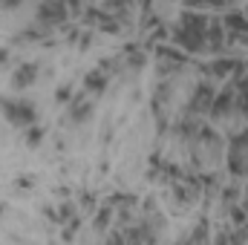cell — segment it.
I'll list each match as a JSON object with an SVG mask.
<instances>
[{"instance_id":"obj_1","label":"cell","mask_w":248,"mask_h":245,"mask_svg":"<svg viewBox=\"0 0 248 245\" xmlns=\"http://www.w3.org/2000/svg\"><path fill=\"white\" fill-rule=\"evenodd\" d=\"M173 38H176V44L185 46V49H193V52L205 49V44H208V20H205L202 15L185 12V15H182V23H179L176 32H173Z\"/></svg>"},{"instance_id":"obj_2","label":"cell","mask_w":248,"mask_h":245,"mask_svg":"<svg viewBox=\"0 0 248 245\" xmlns=\"http://www.w3.org/2000/svg\"><path fill=\"white\" fill-rule=\"evenodd\" d=\"M3 113H6L9 122L17 124V127H32V124L38 122V110H35V104L20 101V98H6V101H3Z\"/></svg>"},{"instance_id":"obj_3","label":"cell","mask_w":248,"mask_h":245,"mask_svg":"<svg viewBox=\"0 0 248 245\" xmlns=\"http://www.w3.org/2000/svg\"><path fill=\"white\" fill-rule=\"evenodd\" d=\"M237 104V95H234V84H228L222 92H217V98H214V104H211V116L214 119H222L231 107Z\"/></svg>"},{"instance_id":"obj_4","label":"cell","mask_w":248,"mask_h":245,"mask_svg":"<svg viewBox=\"0 0 248 245\" xmlns=\"http://www.w3.org/2000/svg\"><path fill=\"white\" fill-rule=\"evenodd\" d=\"M35 78H38V66L35 63H20L15 69V75H12V87L15 90H26V87L35 84Z\"/></svg>"},{"instance_id":"obj_5","label":"cell","mask_w":248,"mask_h":245,"mask_svg":"<svg viewBox=\"0 0 248 245\" xmlns=\"http://www.w3.org/2000/svg\"><path fill=\"white\" fill-rule=\"evenodd\" d=\"M66 6L61 3H41L38 6V17H41V23H61L63 17H66Z\"/></svg>"},{"instance_id":"obj_6","label":"cell","mask_w":248,"mask_h":245,"mask_svg":"<svg viewBox=\"0 0 248 245\" xmlns=\"http://www.w3.org/2000/svg\"><path fill=\"white\" fill-rule=\"evenodd\" d=\"M69 116H72V122H87V119L93 116V104L87 101V95H84V92H78V95L72 98Z\"/></svg>"},{"instance_id":"obj_7","label":"cell","mask_w":248,"mask_h":245,"mask_svg":"<svg viewBox=\"0 0 248 245\" xmlns=\"http://www.w3.org/2000/svg\"><path fill=\"white\" fill-rule=\"evenodd\" d=\"M84 87H87V92H104L107 90V75L101 69H93V72L84 75Z\"/></svg>"},{"instance_id":"obj_8","label":"cell","mask_w":248,"mask_h":245,"mask_svg":"<svg viewBox=\"0 0 248 245\" xmlns=\"http://www.w3.org/2000/svg\"><path fill=\"white\" fill-rule=\"evenodd\" d=\"M41 138H44V130H41V127H29V133H26V144L35 147V144H41Z\"/></svg>"},{"instance_id":"obj_9","label":"cell","mask_w":248,"mask_h":245,"mask_svg":"<svg viewBox=\"0 0 248 245\" xmlns=\"http://www.w3.org/2000/svg\"><path fill=\"white\" fill-rule=\"evenodd\" d=\"M55 98H58V101H72V98H75V95H72V87H69V84H63Z\"/></svg>"},{"instance_id":"obj_10","label":"cell","mask_w":248,"mask_h":245,"mask_svg":"<svg viewBox=\"0 0 248 245\" xmlns=\"http://www.w3.org/2000/svg\"><path fill=\"white\" fill-rule=\"evenodd\" d=\"M214 245H231V243H228V237H225V234H219V237H217V243H214Z\"/></svg>"}]
</instances>
